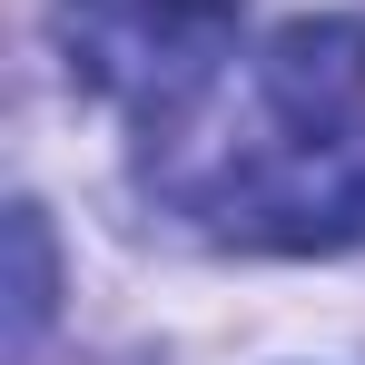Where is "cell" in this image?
<instances>
[{
	"mask_svg": "<svg viewBox=\"0 0 365 365\" xmlns=\"http://www.w3.org/2000/svg\"><path fill=\"white\" fill-rule=\"evenodd\" d=\"M168 197L227 247H365V20H287L257 60L247 138L178 168Z\"/></svg>",
	"mask_w": 365,
	"mask_h": 365,
	"instance_id": "cell-1",
	"label": "cell"
},
{
	"mask_svg": "<svg viewBox=\"0 0 365 365\" xmlns=\"http://www.w3.org/2000/svg\"><path fill=\"white\" fill-rule=\"evenodd\" d=\"M50 40L89 99H109L148 138H168L237 50V0H60Z\"/></svg>",
	"mask_w": 365,
	"mask_h": 365,
	"instance_id": "cell-2",
	"label": "cell"
},
{
	"mask_svg": "<svg viewBox=\"0 0 365 365\" xmlns=\"http://www.w3.org/2000/svg\"><path fill=\"white\" fill-rule=\"evenodd\" d=\"M50 326V227L40 207H10V336L30 346Z\"/></svg>",
	"mask_w": 365,
	"mask_h": 365,
	"instance_id": "cell-3",
	"label": "cell"
}]
</instances>
